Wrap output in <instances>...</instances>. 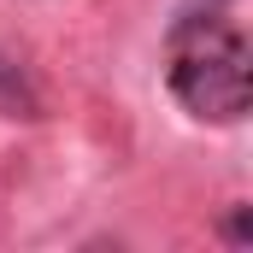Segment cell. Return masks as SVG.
I'll use <instances>...</instances> for the list:
<instances>
[{
	"mask_svg": "<svg viewBox=\"0 0 253 253\" xmlns=\"http://www.w3.org/2000/svg\"><path fill=\"white\" fill-rule=\"evenodd\" d=\"M171 94L206 124H236L253 106V71H248V36L200 12L171 30Z\"/></svg>",
	"mask_w": 253,
	"mask_h": 253,
	"instance_id": "cell-1",
	"label": "cell"
},
{
	"mask_svg": "<svg viewBox=\"0 0 253 253\" xmlns=\"http://www.w3.org/2000/svg\"><path fill=\"white\" fill-rule=\"evenodd\" d=\"M36 112H42L36 83L24 77V65H18V59L0 53V118H36Z\"/></svg>",
	"mask_w": 253,
	"mask_h": 253,
	"instance_id": "cell-2",
	"label": "cell"
}]
</instances>
